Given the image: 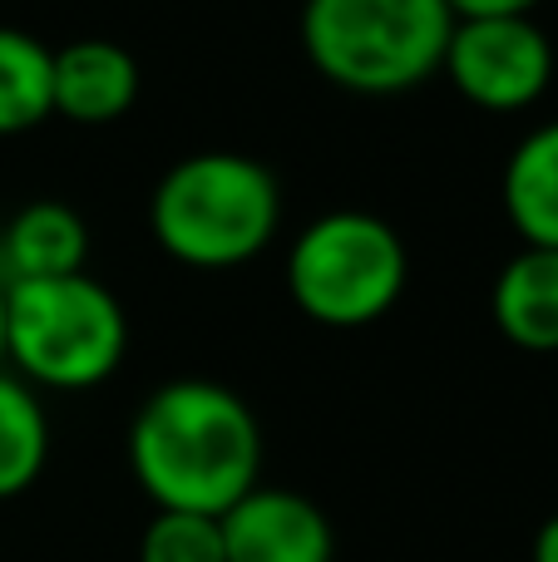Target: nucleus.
Segmentation results:
<instances>
[{
  "mask_svg": "<svg viewBox=\"0 0 558 562\" xmlns=\"http://www.w3.org/2000/svg\"><path fill=\"white\" fill-rule=\"evenodd\" d=\"M129 464L158 508L223 518L257 488L263 429L217 380H168L129 425Z\"/></svg>",
  "mask_w": 558,
  "mask_h": 562,
  "instance_id": "obj_1",
  "label": "nucleus"
},
{
  "mask_svg": "<svg viewBox=\"0 0 558 562\" xmlns=\"http://www.w3.org/2000/svg\"><path fill=\"white\" fill-rule=\"evenodd\" d=\"M282 188L257 158L208 148L174 164L154 188L148 227L188 267H243L277 237Z\"/></svg>",
  "mask_w": 558,
  "mask_h": 562,
  "instance_id": "obj_2",
  "label": "nucleus"
},
{
  "mask_svg": "<svg viewBox=\"0 0 558 562\" xmlns=\"http://www.w3.org/2000/svg\"><path fill=\"white\" fill-rule=\"evenodd\" d=\"M455 10L445 0H306L302 45L332 85L401 94L445 65Z\"/></svg>",
  "mask_w": 558,
  "mask_h": 562,
  "instance_id": "obj_3",
  "label": "nucleus"
},
{
  "mask_svg": "<svg viewBox=\"0 0 558 562\" xmlns=\"http://www.w3.org/2000/svg\"><path fill=\"white\" fill-rule=\"evenodd\" d=\"M124 350V306L89 272L5 286V356L35 385L89 390L114 375Z\"/></svg>",
  "mask_w": 558,
  "mask_h": 562,
  "instance_id": "obj_4",
  "label": "nucleus"
},
{
  "mask_svg": "<svg viewBox=\"0 0 558 562\" xmlns=\"http://www.w3.org/2000/svg\"><path fill=\"white\" fill-rule=\"evenodd\" d=\"M411 257L391 223L371 213H326L297 233L287 291L322 326H371L401 301Z\"/></svg>",
  "mask_w": 558,
  "mask_h": 562,
  "instance_id": "obj_5",
  "label": "nucleus"
},
{
  "mask_svg": "<svg viewBox=\"0 0 558 562\" xmlns=\"http://www.w3.org/2000/svg\"><path fill=\"white\" fill-rule=\"evenodd\" d=\"M440 69L455 79V89L470 104L510 114V109L534 104L549 89L554 45L529 15L455 20Z\"/></svg>",
  "mask_w": 558,
  "mask_h": 562,
  "instance_id": "obj_6",
  "label": "nucleus"
},
{
  "mask_svg": "<svg viewBox=\"0 0 558 562\" xmlns=\"http://www.w3.org/2000/svg\"><path fill=\"white\" fill-rule=\"evenodd\" d=\"M217 528L227 562H332L336 553L326 514L292 488L257 484L217 518Z\"/></svg>",
  "mask_w": 558,
  "mask_h": 562,
  "instance_id": "obj_7",
  "label": "nucleus"
},
{
  "mask_svg": "<svg viewBox=\"0 0 558 562\" xmlns=\"http://www.w3.org/2000/svg\"><path fill=\"white\" fill-rule=\"evenodd\" d=\"M55 114L69 124H114L138 99V65L114 40H69L55 49V79H49Z\"/></svg>",
  "mask_w": 558,
  "mask_h": 562,
  "instance_id": "obj_8",
  "label": "nucleus"
},
{
  "mask_svg": "<svg viewBox=\"0 0 558 562\" xmlns=\"http://www.w3.org/2000/svg\"><path fill=\"white\" fill-rule=\"evenodd\" d=\"M89 257V227L75 207L65 203H30L10 217L0 237V281H49L85 272Z\"/></svg>",
  "mask_w": 558,
  "mask_h": 562,
  "instance_id": "obj_9",
  "label": "nucleus"
},
{
  "mask_svg": "<svg viewBox=\"0 0 558 562\" xmlns=\"http://www.w3.org/2000/svg\"><path fill=\"white\" fill-rule=\"evenodd\" d=\"M494 321L520 350H558V252L524 247L494 277Z\"/></svg>",
  "mask_w": 558,
  "mask_h": 562,
  "instance_id": "obj_10",
  "label": "nucleus"
},
{
  "mask_svg": "<svg viewBox=\"0 0 558 562\" xmlns=\"http://www.w3.org/2000/svg\"><path fill=\"white\" fill-rule=\"evenodd\" d=\"M504 213L529 247L558 252V119L534 128L504 164Z\"/></svg>",
  "mask_w": 558,
  "mask_h": 562,
  "instance_id": "obj_11",
  "label": "nucleus"
},
{
  "mask_svg": "<svg viewBox=\"0 0 558 562\" xmlns=\"http://www.w3.org/2000/svg\"><path fill=\"white\" fill-rule=\"evenodd\" d=\"M49 79H55V49L30 30L0 25V134H25L55 114Z\"/></svg>",
  "mask_w": 558,
  "mask_h": 562,
  "instance_id": "obj_12",
  "label": "nucleus"
},
{
  "mask_svg": "<svg viewBox=\"0 0 558 562\" xmlns=\"http://www.w3.org/2000/svg\"><path fill=\"white\" fill-rule=\"evenodd\" d=\"M49 459V425L35 390L0 375V498L25 494Z\"/></svg>",
  "mask_w": 558,
  "mask_h": 562,
  "instance_id": "obj_13",
  "label": "nucleus"
},
{
  "mask_svg": "<svg viewBox=\"0 0 558 562\" xmlns=\"http://www.w3.org/2000/svg\"><path fill=\"white\" fill-rule=\"evenodd\" d=\"M138 562H227L223 528L203 514H168L158 508L138 538Z\"/></svg>",
  "mask_w": 558,
  "mask_h": 562,
  "instance_id": "obj_14",
  "label": "nucleus"
},
{
  "mask_svg": "<svg viewBox=\"0 0 558 562\" xmlns=\"http://www.w3.org/2000/svg\"><path fill=\"white\" fill-rule=\"evenodd\" d=\"M455 20H504V15H529L539 0H445Z\"/></svg>",
  "mask_w": 558,
  "mask_h": 562,
  "instance_id": "obj_15",
  "label": "nucleus"
},
{
  "mask_svg": "<svg viewBox=\"0 0 558 562\" xmlns=\"http://www.w3.org/2000/svg\"><path fill=\"white\" fill-rule=\"evenodd\" d=\"M534 562H558V514L539 528V538H534Z\"/></svg>",
  "mask_w": 558,
  "mask_h": 562,
  "instance_id": "obj_16",
  "label": "nucleus"
},
{
  "mask_svg": "<svg viewBox=\"0 0 558 562\" xmlns=\"http://www.w3.org/2000/svg\"><path fill=\"white\" fill-rule=\"evenodd\" d=\"M0 356H5V281H0Z\"/></svg>",
  "mask_w": 558,
  "mask_h": 562,
  "instance_id": "obj_17",
  "label": "nucleus"
}]
</instances>
